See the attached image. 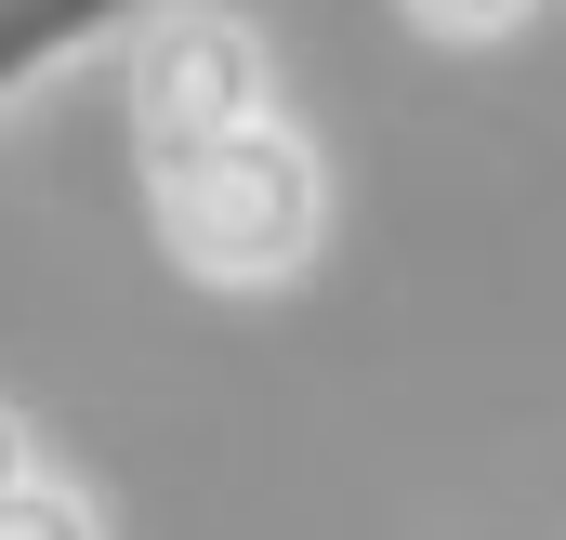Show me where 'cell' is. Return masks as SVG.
I'll return each instance as SVG.
<instances>
[{"mask_svg": "<svg viewBox=\"0 0 566 540\" xmlns=\"http://www.w3.org/2000/svg\"><path fill=\"white\" fill-rule=\"evenodd\" d=\"M13 475H27V422L0 408V488H13Z\"/></svg>", "mask_w": 566, "mask_h": 540, "instance_id": "cell-6", "label": "cell"}, {"mask_svg": "<svg viewBox=\"0 0 566 540\" xmlns=\"http://www.w3.org/2000/svg\"><path fill=\"white\" fill-rule=\"evenodd\" d=\"M434 40H501V27H527V0H409Z\"/></svg>", "mask_w": 566, "mask_h": 540, "instance_id": "cell-5", "label": "cell"}, {"mask_svg": "<svg viewBox=\"0 0 566 540\" xmlns=\"http://www.w3.org/2000/svg\"><path fill=\"white\" fill-rule=\"evenodd\" d=\"M133 0H0V93H27L40 66H66L80 40H106Z\"/></svg>", "mask_w": 566, "mask_h": 540, "instance_id": "cell-3", "label": "cell"}, {"mask_svg": "<svg viewBox=\"0 0 566 540\" xmlns=\"http://www.w3.org/2000/svg\"><path fill=\"white\" fill-rule=\"evenodd\" d=\"M145 198H158V238H171V264L211 277V290H277L303 277L316 251V158L290 133L277 106L264 120H238V133L211 145H171V158H145Z\"/></svg>", "mask_w": 566, "mask_h": 540, "instance_id": "cell-1", "label": "cell"}, {"mask_svg": "<svg viewBox=\"0 0 566 540\" xmlns=\"http://www.w3.org/2000/svg\"><path fill=\"white\" fill-rule=\"evenodd\" d=\"M0 540H93V501H80V488L13 475V488H0Z\"/></svg>", "mask_w": 566, "mask_h": 540, "instance_id": "cell-4", "label": "cell"}, {"mask_svg": "<svg viewBox=\"0 0 566 540\" xmlns=\"http://www.w3.org/2000/svg\"><path fill=\"white\" fill-rule=\"evenodd\" d=\"M277 106V80H264V40L238 27V13H158L133 53V133L145 158H171V145H211L238 133V120H264Z\"/></svg>", "mask_w": 566, "mask_h": 540, "instance_id": "cell-2", "label": "cell"}]
</instances>
